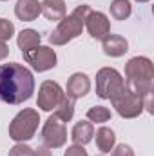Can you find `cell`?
<instances>
[{
  "mask_svg": "<svg viewBox=\"0 0 154 156\" xmlns=\"http://www.w3.org/2000/svg\"><path fill=\"white\" fill-rule=\"evenodd\" d=\"M35 93L33 73L16 62L0 66V100L11 105L27 102Z\"/></svg>",
  "mask_w": 154,
  "mask_h": 156,
  "instance_id": "obj_1",
  "label": "cell"
},
{
  "mask_svg": "<svg viewBox=\"0 0 154 156\" xmlns=\"http://www.w3.org/2000/svg\"><path fill=\"white\" fill-rule=\"evenodd\" d=\"M125 85L145 96L154 93V66L147 56H134L125 64Z\"/></svg>",
  "mask_w": 154,
  "mask_h": 156,
  "instance_id": "obj_2",
  "label": "cell"
},
{
  "mask_svg": "<svg viewBox=\"0 0 154 156\" xmlns=\"http://www.w3.org/2000/svg\"><path fill=\"white\" fill-rule=\"evenodd\" d=\"M89 13H91V7L87 4H80L71 15L64 16L58 22L56 29L49 35V42L53 45H65L67 42L78 38L85 27V18Z\"/></svg>",
  "mask_w": 154,
  "mask_h": 156,
  "instance_id": "obj_3",
  "label": "cell"
},
{
  "mask_svg": "<svg viewBox=\"0 0 154 156\" xmlns=\"http://www.w3.org/2000/svg\"><path fill=\"white\" fill-rule=\"evenodd\" d=\"M40 116L35 109H24L20 111L16 116L13 118V122L9 123V138L18 142H27L35 136L37 129H38Z\"/></svg>",
  "mask_w": 154,
  "mask_h": 156,
  "instance_id": "obj_4",
  "label": "cell"
},
{
  "mask_svg": "<svg viewBox=\"0 0 154 156\" xmlns=\"http://www.w3.org/2000/svg\"><path fill=\"white\" fill-rule=\"evenodd\" d=\"M111 104L121 118H136L143 113V96L131 91L127 85L111 98Z\"/></svg>",
  "mask_w": 154,
  "mask_h": 156,
  "instance_id": "obj_5",
  "label": "cell"
},
{
  "mask_svg": "<svg viewBox=\"0 0 154 156\" xmlns=\"http://www.w3.org/2000/svg\"><path fill=\"white\" fill-rule=\"evenodd\" d=\"M123 85L125 80L113 67H102L96 73V94L103 100H111Z\"/></svg>",
  "mask_w": 154,
  "mask_h": 156,
  "instance_id": "obj_6",
  "label": "cell"
},
{
  "mask_svg": "<svg viewBox=\"0 0 154 156\" xmlns=\"http://www.w3.org/2000/svg\"><path fill=\"white\" fill-rule=\"evenodd\" d=\"M42 140L44 145L49 149H58L67 142V127L65 122H62L54 113L45 120L44 129H42Z\"/></svg>",
  "mask_w": 154,
  "mask_h": 156,
  "instance_id": "obj_7",
  "label": "cell"
},
{
  "mask_svg": "<svg viewBox=\"0 0 154 156\" xmlns=\"http://www.w3.org/2000/svg\"><path fill=\"white\" fill-rule=\"evenodd\" d=\"M24 60L38 73L49 71L56 66V53L54 49L47 47V45H37L29 51H24Z\"/></svg>",
  "mask_w": 154,
  "mask_h": 156,
  "instance_id": "obj_8",
  "label": "cell"
},
{
  "mask_svg": "<svg viewBox=\"0 0 154 156\" xmlns=\"http://www.w3.org/2000/svg\"><path fill=\"white\" fill-rule=\"evenodd\" d=\"M64 91L60 87L58 82H53V80H45L38 89V98H37V105H38L42 111H53L58 107V104L62 102L64 98Z\"/></svg>",
  "mask_w": 154,
  "mask_h": 156,
  "instance_id": "obj_9",
  "label": "cell"
},
{
  "mask_svg": "<svg viewBox=\"0 0 154 156\" xmlns=\"http://www.w3.org/2000/svg\"><path fill=\"white\" fill-rule=\"evenodd\" d=\"M85 27L89 31V35L96 40H103L111 33V22L109 18L100 13V11H91L85 18Z\"/></svg>",
  "mask_w": 154,
  "mask_h": 156,
  "instance_id": "obj_10",
  "label": "cell"
},
{
  "mask_svg": "<svg viewBox=\"0 0 154 156\" xmlns=\"http://www.w3.org/2000/svg\"><path fill=\"white\" fill-rule=\"evenodd\" d=\"M89 91H91V80H89L87 75H83V73H75L73 76L67 80V87H65V93H67V94H65V96L76 100V98L85 96Z\"/></svg>",
  "mask_w": 154,
  "mask_h": 156,
  "instance_id": "obj_11",
  "label": "cell"
},
{
  "mask_svg": "<svg viewBox=\"0 0 154 156\" xmlns=\"http://www.w3.org/2000/svg\"><path fill=\"white\" fill-rule=\"evenodd\" d=\"M42 13L38 0H18L15 5V15L22 22H33L37 20Z\"/></svg>",
  "mask_w": 154,
  "mask_h": 156,
  "instance_id": "obj_12",
  "label": "cell"
},
{
  "mask_svg": "<svg viewBox=\"0 0 154 156\" xmlns=\"http://www.w3.org/2000/svg\"><path fill=\"white\" fill-rule=\"evenodd\" d=\"M102 47H103V53L107 56H113V58L123 56L129 51L127 40L123 38V37H120V35H111V33L102 40Z\"/></svg>",
  "mask_w": 154,
  "mask_h": 156,
  "instance_id": "obj_13",
  "label": "cell"
},
{
  "mask_svg": "<svg viewBox=\"0 0 154 156\" xmlns=\"http://www.w3.org/2000/svg\"><path fill=\"white\" fill-rule=\"evenodd\" d=\"M94 136V127L91 122H85V120H80L75 123L73 131H71V140L75 145H85L93 140Z\"/></svg>",
  "mask_w": 154,
  "mask_h": 156,
  "instance_id": "obj_14",
  "label": "cell"
},
{
  "mask_svg": "<svg viewBox=\"0 0 154 156\" xmlns=\"http://www.w3.org/2000/svg\"><path fill=\"white\" fill-rule=\"evenodd\" d=\"M42 15L51 22H60L65 16V2L64 0H44L40 2Z\"/></svg>",
  "mask_w": 154,
  "mask_h": 156,
  "instance_id": "obj_15",
  "label": "cell"
},
{
  "mask_svg": "<svg viewBox=\"0 0 154 156\" xmlns=\"http://www.w3.org/2000/svg\"><path fill=\"white\" fill-rule=\"evenodd\" d=\"M116 144V136H114V131L109 129V127H100L96 131V145L102 153H111L113 147Z\"/></svg>",
  "mask_w": 154,
  "mask_h": 156,
  "instance_id": "obj_16",
  "label": "cell"
},
{
  "mask_svg": "<svg viewBox=\"0 0 154 156\" xmlns=\"http://www.w3.org/2000/svg\"><path fill=\"white\" fill-rule=\"evenodd\" d=\"M40 40H42V37L38 35V31H35V29H22L18 38H16V44H18V47L24 53V51H29V49L40 45Z\"/></svg>",
  "mask_w": 154,
  "mask_h": 156,
  "instance_id": "obj_17",
  "label": "cell"
},
{
  "mask_svg": "<svg viewBox=\"0 0 154 156\" xmlns=\"http://www.w3.org/2000/svg\"><path fill=\"white\" fill-rule=\"evenodd\" d=\"M109 9H111V16L114 20H127L132 13V5L129 0H113Z\"/></svg>",
  "mask_w": 154,
  "mask_h": 156,
  "instance_id": "obj_18",
  "label": "cell"
},
{
  "mask_svg": "<svg viewBox=\"0 0 154 156\" xmlns=\"http://www.w3.org/2000/svg\"><path fill=\"white\" fill-rule=\"evenodd\" d=\"M54 115L60 118L62 122H71V120H73V115H75V100L64 94L62 102H60L58 107L54 109Z\"/></svg>",
  "mask_w": 154,
  "mask_h": 156,
  "instance_id": "obj_19",
  "label": "cell"
},
{
  "mask_svg": "<svg viewBox=\"0 0 154 156\" xmlns=\"http://www.w3.org/2000/svg\"><path fill=\"white\" fill-rule=\"evenodd\" d=\"M87 118L89 122H94V123H103V122H109L111 118V111L103 105H94L87 111Z\"/></svg>",
  "mask_w": 154,
  "mask_h": 156,
  "instance_id": "obj_20",
  "label": "cell"
},
{
  "mask_svg": "<svg viewBox=\"0 0 154 156\" xmlns=\"http://www.w3.org/2000/svg\"><path fill=\"white\" fill-rule=\"evenodd\" d=\"M13 35H15V26H13V22H9V20H5V18H0V42L11 40Z\"/></svg>",
  "mask_w": 154,
  "mask_h": 156,
  "instance_id": "obj_21",
  "label": "cell"
},
{
  "mask_svg": "<svg viewBox=\"0 0 154 156\" xmlns=\"http://www.w3.org/2000/svg\"><path fill=\"white\" fill-rule=\"evenodd\" d=\"M9 156H35V151L29 145H26L24 142H18L15 147L9 149Z\"/></svg>",
  "mask_w": 154,
  "mask_h": 156,
  "instance_id": "obj_22",
  "label": "cell"
},
{
  "mask_svg": "<svg viewBox=\"0 0 154 156\" xmlns=\"http://www.w3.org/2000/svg\"><path fill=\"white\" fill-rule=\"evenodd\" d=\"M111 156H134V153H132V149H131L129 145L121 144V145H116V147H113V153H111Z\"/></svg>",
  "mask_w": 154,
  "mask_h": 156,
  "instance_id": "obj_23",
  "label": "cell"
},
{
  "mask_svg": "<svg viewBox=\"0 0 154 156\" xmlns=\"http://www.w3.org/2000/svg\"><path fill=\"white\" fill-rule=\"evenodd\" d=\"M64 156H89V154L83 149V145H71V147H67V151L64 153Z\"/></svg>",
  "mask_w": 154,
  "mask_h": 156,
  "instance_id": "obj_24",
  "label": "cell"
},
{
  "mask_svg": "<svg viewBox=\"0 0 154 156\" xmlns=\"http://www.w3.org/2000/svg\"><path fill=\"white\" fill-rule=\"evenodd\" d=\"M7 55H9V45L5 42H0V60L7 58Z\"/></svg>",
  "mask_w": 154,
  "mask_h": 156,
  "instance_id": "obj_25",
  "label": "cell"
},
{
  "mask_svg": "<svg viewBox=\"0 0 154 156\" xmlns=\"http://www.w3.org/2000/svg\"><path fill=\"white\" fill-rule=\"evenodd\" d=\"M35 156H51V151H49V147L42 145V147H38V149L35 151Z\"/></svg>",
  "mask_w": 154,
  "mask_h": 156,
  "instance_id": "obj_26",
  "label": "cell"
},
{
  "mask_svg": "<svg viewBox=\"0 0 154 156\" xmlns=\"http://www.w3.org/2000/svg\"><path fill=\"white\" fill-rule=\"evenodd\" d=\"M136 2H149V0H136Z\"/></svg>",
  "mask_w": 154,
  "mask_h": 156,
  "instance_id": "obj_27",
  "label": "cell"
},
{
  "mask_svg": "<svg viewBox=\"0 0 154 156\" xmlns=\"http://www.w3.org/2000/svg\"><path fill=\"white\" fill-rule=\"evenodd\" d=\"M2 2H5V0H2Z\"/></svg>",
  "mask_w": 154,
  "mask_h": 156,
  "instance_id": "obj_28",
  "label": "cell"
},
{
  "mask_svg": "<svg viewBox=\"0 0 154 156\" xmlns=\"http://www.w3.org/2000/svg\"><path fill=\"white\" fill-rule=\"evenodd\" d=\"M100 156H102V154H100Z\"/></svg>",
  "mask_w": 154,
  "mask_h": 156,
  "instance_id": "obj_29",
  "label": "cell"
}]
</instances>
